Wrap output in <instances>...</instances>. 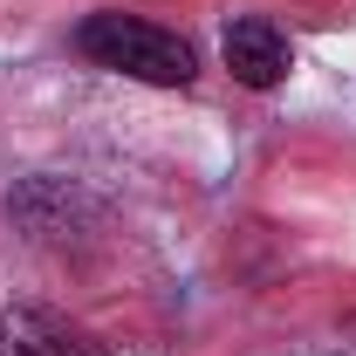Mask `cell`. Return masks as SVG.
<instances>
[{
    "mask_svg": "<svg viewBox=\"0 0 356 356\" xmlns=\"http://www.w3.org/2000/svg\"><path fill=\"white\" fill-rule=\"evenodd\" d=\"M288 35L274 28V21H261V14H247V21H233L226 28V69H233V83L247 89H274L281 76H288Z\"/></svg>",
    "mask_w": 356,
    "mask_h": 356,
    "instance_id": "obj_3",
    "label": "cell"
},
{
    "mask_svg": "<svg viewBox=\"0 0 356 356\" xmlns=\"http://www.w3.org/2000/svg\"><path fill=\"white\" fill-rule=\"evenodd\" d=\"M76 48H83L89 62H103L117 76H137V83H158V89L192 83V48L178 42L172 28L137 21V14H89L83 28H76Z\"/></svg>",
    "mask_w": 356,
    "mask_h": 356,
    "instance_id": "obj_1",
    "label": "cell"
},
{
    "mask_svg": "<svg viewBox=\"0 0 356 356\" xmlns=\"http://www.w3.org/2000/svg\"><path fill=\"white\" fill-rule=\"evenodd\" d=\"M0 356H110L89 329L48 309H7L0 315Z\"/></svg>",
    "mask_w": 356,
    "mask_h": 356,
    "instance_id": "obj_2",
    "label": "cell"
}]
</instances>
